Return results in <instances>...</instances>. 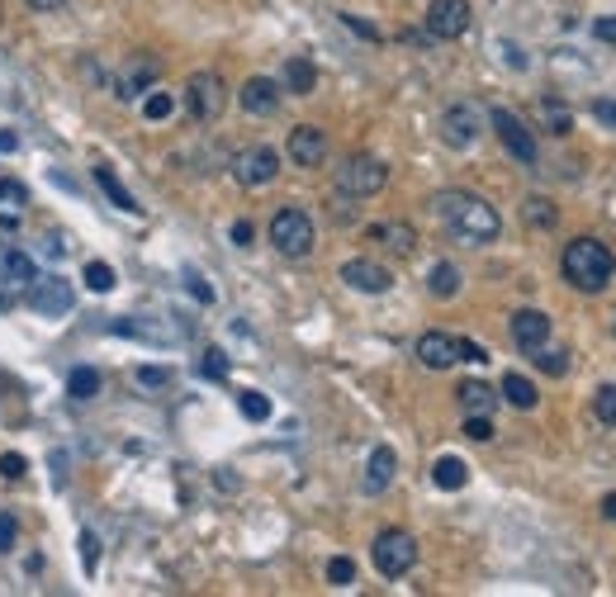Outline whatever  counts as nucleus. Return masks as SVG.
Masks as SVG:
<instances>
[{
  "label": "nucleus",
  "instance_id": "f257e3e1",
  "mask_svg": "<svg viewBox=\"0 0 616 597\" xmlns=\"http://www.w3.org/2000/svg\"><path fill=\"white\" fill-rule=\"evenodd\" d=\"M432 209L465 247H484V242H493V237L503 233L498 209H493L489 199L470 195V190H441V195L432 199Z\"/></svg>",
  "mask_w": 616,
  "mask_h": 597
},
{
  "label": "nucleus",
  "instance_id": "f03ea898",
  "mask_svg": "<svg viewBox=\"0 0 616 597\" xmlns=\"http://www.w3.org/2000/svg\"><path fill=\"white\" fill-rule=\"evenodd\" d=\"M560 271H564V280H569L574 290L602 294L607 285H612V275H616V256H612L607 242H598V237H574V242L564 247Z\"/></svg>",
  "mask_w": 616,
  "mask_h": 597
},
{
  "label": "nucleus",
  "instance_id": "7ed1b4c3",
  "mask_svg": "<svg viewBox=\"0 0 616 597\" xmlns=\"http://www.w3.org/2000/svg\"><path fill=\"white\" fill-rule=\"evenodd\" d=\"M370 560H375V569H380L384 579H403V574L417 564V541L408 536V531H399V526H389V531L375 536Z\"/></svg>",
  "mask_w": 616,
  "mask_h": 597
},
{
  "label": "nucleus",
  "instance_id": "20e7f679",
  "mask_svg": "<svg viewBox=\"0 0 616 597\" xmlns=\"http://www.w3.org/2000/svg\"><path fill=\"white\" fill-rule=\"evenodd\" d=\"M271 242L280 256H308L313 252V242H318V233H313V218L304 214V209H280V214L271 218Z\"/></svg>",
  "mask_w": 616,
  "mask_h": 597
},
{
  "label": "nucleus",
  "instance_id": "39448f33",
  "mask_svg": "<svg viewBox=\"0 0 616 597\" xmlns=\"http://www.w3.org/2000/svg\"><path fill=\"white\" fill-rule=\"evenodd\" d=\"M384 181H389V166H384L380 157H346V166L337 171V190L351 199L380 195Z\"/></svg>",
  "mask_w": 616,
  "mask_h": 597
},
{
  "label": "nucleus",
  "instance_id": "423d86ee",
  "mask_svg": "<svg viewBox=\"0 0 616 597\" xmlns=\"http://www.w3.org/2000/svg\"><path fill=\"white\" fill-rule=\"evenodd\" d=\"M185 105H190L195 124H214L223 114V105H228V91H223V81L214 72H195L185 81Z\"/></svg>",
  "mask_w": 616,
  "mask_h": 597
},
{
  "label": "nucleus",
  "instance_id": "0eeeda50",
  "mask_svg": "<svg viewBox=\"0 0 616 597\" xmlns=\"http://www.w3.org/2000/svg\"><path fill=\"white\" fill-rule=\"evenodd\" d=\"M489 124L498 128L503 147H508L517 162H522V166H536V138H531V128H526L517 114H508V109H489Z\"/></svg>",
  "mask_w": 616,
  "mask_h": 597
},
{
  "label": "nucleus",
  "instance_id": "6e6552de",
  "mask_svg": "<svg viewBox=\"0 0 616 597\" xmlns=\"http://www.w3.org/2000/svg\"><path fill=\"white\" fill-rule=\"evenodd\" d=\"M233 176H237V185H247V190L271 185L275 176H280V157H275L271 147H247V152H237Z\"/></svg>",
  "mask_w": 616,
  "mask_h": 597
},
{
  "label": "nucleus",
  "instance_id": "1a4fd4ad",
  "mask_svg": "<svg viewBox=\"0 0 616 597\" xmlns=\"http://www.w3.org/2000/svg\"><path fill=\"white\" fill-rule=\"evenodd\" d=\"M470 29V0H432L427 5V34L432 38H460Z\"/></svg>",
  "mask_w": 616,
  "mask_h": 597
},
{
  "label": "nucleus",
  "instance_id": "9d476101",
  "mask_svg": "<svg viewBox=\"0 0 616 597\" xmlns=\"http://www.w3.org/2000/svg\"><path fill=\"white\" fill-rule=\"evenodd\" d=\"M479 124H484L479 105H451L441 114V138L451 147H470L474 138H479Z\"/></svg>",
  "mask_w": 616,
  "mask_h": 597
},
{
  "label": "nucleus",
  "instance_id": "9b49d317",
  "mask_svg": "<svg viewBox=\"0 0 616 597\" xmlns=\"http://www.w3.org/2000/svg\"><path fill=\"white\" fill-rule=\"evenodd\" d=\"M417 361L427 370H451L460 361V337H451V332H422L417 337Z\"/></svg>",
  "mask_w": 616,
  "mask_h": 597
},
{
  "label": "nucleus",
  "instance_id": "f8f14e48",
  "mask_svg": "<svg viewBox=\"0 0 616 597\" xmlns=\"http://www.w3.org/2000/svg\"><path fill=\"white\" fill-rule=\"evenodd\" d=\"M157 76H162V62H157V57H152V53H133V57H128V67L119 72V100L143 95Z\"/></svg>",
  "mask_w": 616,
  "mask_h": 597
},
{
  "label": "nucleus",
  "instance_id": "ddd939ff",
  "mask_svg": "<svg viewBox=\"0 0 616 597\" xmlns=\"http://www.w3.org/2000/svg\"><path fill=\"white\" fill-rule=\"evenodd\" d=\"M342 280L351 285V290H361V294H384L389 285H394V275L384 271V266H375V261H346L342 266Z\"/></svg>",
  "mask_w": 616,
  "mask_h": 597
},
{
  "label": "nucleus",
  "instance_id": "4468645a",
  "mask_svg": "<svg viewBox=\"0 0 616 597\" xmlns=\"http://www.w3.org/2000/svg\"><path fill=\"white\" fill-rule=\"evenodd\" d=\"M512 342L522 346V351H536L541 342H550V318H545L541 308L512 313Z\"/></svg>",
  "mask_w": 616,
  "mask_h": 597
},
{
  "label": "nucleus",
  "instance_id": "2eb2a0df",
  "mask_svg": "<svg viewBox=\"0 0 616 597\" xmlns=\"http://www.w3.org/2000/svg\"><path fill=\"white\" fill-rule=\"evenodd\" d=\"M323 157H327L323 128H313V124L294 128V133H290V162L294 166H323Z\"/></svg>",
  "mask_w": 616,
  "mask_h": 597
},
{
  "label": "nucleus",
  "instance_id": "dca6fc26",
  "mask_svg": "<svg viewBox=\"0 0 616 597\" xmlns=\"http://www.w3.org/2000/svg\"><path fill=\"white\" fill-rule=\"evenodd\" d=\"M242 109H247V114H261V119L275 114V109H280V86H275L271 76H252V81L242 86Z\"/></svg>",
  "mask_w": 616,
  "mask_h": 597
},
{
  "label": "nucleus",
  "instance_id": "f3484780",
  "mask_svg": "<svg viewBox=\"0 0 616 597\" xmlns=\"http://www.w3.org/2000/svg\"><path fill=\"white\" fill-rule=\"evenodd\" d=\"M394 470H399V455L389 451V446H375L370 451V460H365V493H384L389 484H394Z\"/></svg>",
  "mask_w": 616,
  "mask_h": 597
},
{
  "label": "nucleus",
  "instance_id": "a211bd4d",
  "mask_svg": "<svg viewBox=\"0 0 616 597\" xmlns=\"http://www.w3.org/2000/svg\"><path fill=\"white\" fill-rule=\"evenodd\" d=\"M29 304L38 313H67L72 308V290H67V280H34L29 285Z\"/></svg>",
  "mask_w": 616,
  "mask_h": 597
},
{
  "label": "nucleus",
  "instance_id": "6ab92c4d",
  "mask_svg": "<svg viewBox=\"0 0 616 597\" xmlns=\"http://www.w3.org/2000/svg\"><path fill=\"white\" fill-rule=\"evenodd\" d=\"M432 484L436 489H446V493L465 489V484H470V465H465L460 455H441V460L432 465Z\"/></svg>",
  "mask_w": 616,
  "mask_h": 597
},
{
  "label": "nucleus",
  "instance_id": "aec40b11",
  "mask_svg": "<svg viewBox=\"0 0 616 597\" xmlns=\"http://www.w3.org/2000/svg\"><path fill=\"white\" fill-rule=\"evenodd\" d=\"M370 237H375V242H384L389 252H399V256H413L417 252V233L408 228V223H380V228H370Z\"/></svg>",
  "mask_w": 616,
  "mask_h": 597
},
{
  "label": "nucleus",
  "instance_id": "412c9836",
  "mask_svg": "<svg viewBox=\"0 0 616 597\" xmlns=\"http://www.w3.org/2000/svg\"><path fill=\"white\" fill-rule=\"evenodd\" d=\"M285 91H294V95L318 91V67H313L308 57H290V62H285Z\"/></svg>",
  "mask_w": 616,
  "mask_h": 597
},
{
  "label": "nucleus",
  "instance_id": "4be33fe9",
  "mask_svg": "<svg viewBox=\"0 0 616 597\" xmlns=\"http://www.w3.org/2000/svg\"><path fill=\"white\" fill-rule=\"evenodd\" d=\"M95 185H100V190L114 199V209H124V214H138V209H143V204H138V199L124 190V181L114 176V166H95Z\"/></svg>",
  "mask_w": 616,
  "mask_h": 597
},
{
  "label": "nucleus",
  "instance_id": "5701e85b",
  "mask_svg": "<svg viewBox=\"0 0 616 597\" xmlns=\"http://www.w3.org/2000/svg\"><path fill=\"white\" fill-rule=\"evenodd\" d=\"M455 398H460L465 413H493V403H498V394H493L484 380H465L460 389H455Z\"/></svg>",
  "mask_w": 616,
  "mask_h": 597
},
{
  "label": "nucleus",
  "instance_id": "b1692460",
  "mask_svg": "<svg viewBox=\"0 0 616 597\" xmlns=\"http://www.w3.org/2000/svg\"><path fill=\"white\" fill-rule=\"evenodd\" d=\"M503 398H508L512 408H522V413H531V408L541 403V394H536V384L526 380V375H508V380H503Z\"/></svg>",
  "mask_w": 616,
  "mask_h": 597
},
{
  "label": "nucleus",
  "instance_id": "393cba45",
  "mask_svg": "<svg viewBox=\"0 0 616 597\" xmlns=\"http://www.w3.org/2000/svg\"><path fill=\"white\" fill-rule=\"evenodd\" d=\"M427 290H432L436 299H455V294H460V271H455L451 261H436L432 275H427Z\"/></svg>",
  "mask_w": 616,
  "mask_h": 597
},
{
  "label": "nucleus",
  "instance_id": "a878e982",
  "mask_svg": "<svg viewBox=\"0 0 616 597\" xmlns=\"http://www.w3.org/2000/svg\"><path fill=\"white\" fill-rule=\"evenodd\" d=\"M67 394L72 398H95L100 394V375H95V365H76L72 375H67Z\"/></svg>",
  "mask_w": 616,
  "mask_h": 597
},
{
  "label": "nucleus",
  "instance_id": "bb28decb",
  "mask_svg": "<svg viewBox=\"0 0 616 597\" xmlns=\"http://www.w3.org/2000/svg\"><path fill=\"white\" fill-rule=\"evenodd\" d=\"M0 266H5V275H10L15 285H34V280H38V275H34V261H29L24 252H15V247L0 256Z\"/></svg>",
  "mask_w": 616,
  "mask_h": 597
},
{
  "label": "nucleus",
  "instance_id": "cd10ccee",
  "mask_svg": "<svg viewBox=\"0 0 616 597\" xmlns=\"http://www.w3.org/2000/svg\"><path fill=\"white\" fill-rule=\"evenodd\" d=\"M522 218L531 223V228H555V204H550V199H541V195H531L522 204Z\"/></svg>",
  "mask_w": 616,
  "mask_h": 597
},
{
  "label": "nucleus",
  "instance_id": "c85d7f7f",
  "mask_svg": "<svg viewBox=\"0 0 616 597\" xmlns=\"http://www.w3.org/2000/svg\"><path fill=\"white\" fill-rule=\"evenodd\" d=\"M531 361L541 365L545 375H564V370H569V351H560V346H536V351H531Z\"/></svg>",
  "mask_w": 616,
  "mask_h": 597
},
{
  "label": "nucleus",
  "instance_id": "c756f323",
  "mask_svg": "<svg viewBox=\"0 0 616 597\" xmlns=\"http://www.w3.org/2000/svg\"><path fill=\"white\" fill-rule=\"evenodd\" d=\"M114 285H119V280H114V266H109V261H86V290L109 294Z\"/></svg>",
  "mask_w": 616,
  "mask_h": 597
},
{
  "label": "nucleus",
  "instance_id": "7c9ffc66",
  "mask_svg": "<svg viewBox=\"0 0 616 597\" xmlns=\"http://www.w3.org/2000/svg\"><path fill=\"white\" fill-rule=\"evenodd\" d=\"M237 408H242V417H247V422H266V417H271V398L256 394V389H247V394L237 398Z\"/></svg>",
  "mask_w": 616,
  "mask_h": 597
},
{
  "label": "nucleus",
  "instance_id": "2f4dec72",
  "mask_svg": "<svg viewBox=\"0 0 616 597\" xmlns=\"http://www.w3.org/2000/svg\"><path fill=\"white\" fill-rule=\"evenodd\" d=\"M133 384H138V389H166V384H171V370H166V365H138V370H133Z\"/></svg>",
  "mask_w": 616,
  "mask_h": 597
},
{
  "label": "nucleus",
  "instance_id": "473e14b6",
  "mask_svg": "<svg viewBox=\"0 0 616 597\" xmlns=\"http://www.w3.org/2000/svg\"><path fill=\"white\" fill-rule=\"evenodd\" d=\"M327 583H332V588H351V583H356V564L346 560V555H337V560L327 564Z\"/></svg>",
  "mask_w": 616,
  "mask_h": 597
},
{
  "label": "nucleus",
  "instance_id": "72a5a7b5",
  "mask_svg": "<svg viewBox=\"0 0 616 597\" xmlns=\"http://www.w3.org/2000/svg\"><path fill=\"white\" fill-rule=\"evenodd\" d=\"M593 413L607 422V427H616V384H602L598 398H593Z\"/></svg>",
  "mask_w": 616,
  "mask_h": 597
},
{
  "label": "nucleus",
  "instance_id": "f704fd0d",
  "mask_svg": "<svg viewBox=\"0 0 616 597\" xmlns=\"http://www.w3.org/2000/svg\"><path fill=\"white\" fill-rule=\"evenodd\" d=\"M171 109H176V100H171L166 91H152V95L143 100V114L152 119V124H157V119H171Z\"/></svg>",
  "mask_w": 616,
  "mask_h": 597
},
{
  "label": "nucleus",
  "instance_id": "c9c22d12",
  "mask_svg": "<svg viewBox=\"0 0 616 597\" xmlns=\"http://www.w3.org/2000/svg\"><path fill=\"white\" fill-rule=\"evenodd\" d=\"M465 436H470V441H493V417L489 413H465Z\"/></svg>",
  "mask_w": 616,
  "mask_h": 597
},
{
  "label": "nucleus",
  "instance_id": "e433bc0d",
  "mask_svg": "<svg viewBox=\"0 0 616 597\" xmlns=\"http://www.w3.org/2000/svg\"><path fill=\"white\" fill-rule=\"evenodd\" d=\"M545 124H550V133H569V128H574V119H569V109H560L555 105V100H545Z\"/></svg>",
  "mask_w": 616,
  "mask_h": 597
},
{
  "label": "nucleus",
  "instance_id": "4c0bfd02",
  "mask_svg": "<svg viewBox=\"0 0 616 597\" xmlns=\"http://www.w3.org/2000/svg\"><path fill=\"white\" fill-rule=\"evenodd\" d=\"M19 541V522H15V512H0V555H10Z\"/></svg>",
  "mask_w": 616,
  "mask_h": 597
},
{
  "label": "nucleus",
  "instance_id": "58836bf2",
  "mask_svg": "<svg viewBox=\"0 0 616 597\" xmlns=\"http://www.w3.org/2000/svg\"><path fill=\"white\" fill-rule=\"evenodd\" d=\"M200 370L209 375V380H228V356H223V351H204Z\"/></svg>",
  "mask_w": 616,
  "mask_h": 597
},
{
  "label": "nucleus",
  "instance_id": "ea45409f",
  "mask_svg": "<svg viewBox=\"0 0 616 597\" xmlns=\"http://www.w3.org/2000/svg\"><path fill=\"white\" fill-rule=\"evenodd\" d=\"M81 564H86V574H95V564H100V541H95V531H81Z\"/></svg>",
  "mask_w": 616,
  "mask_h": 597
},
{
  "label": "nucleus",
  "instance_id": "a19ab883",
  "mask_svg": "<svg viewBox=\"0 0 616 597\" xmlns=\"http://www.w3.org/2000/svg\"><path fill=\"white\" fill-rule=\"evenodd\" d=\"M24 470H29L24 455H0V474H5V479H24Z\"/></svg>",
  "mask_w": 616,
  "mask_h": 597
},
{
  "label": "nucleus",
  "instance_id": "79ce46f5",
  "mask_svg": "<svg viewBox=\"0 0 616 597\" xmlns=\"http://www.w3.org/2000/svg\"><path fill=\"white\" fill-rule=\"evenodd\" d=\"M0 199H5V204H24V199H29V190H24L19 181H5V176H0Z\"/></svg>",
  "mask_w": 616,
  "mask_h": 597
},
{
  "label": "nucleus",
  "instance_id": "37998d69",
  "mask_svg": "<svg viewBox=\"0 0 616 597\" xmlns=\"http://www.w3.org/2000/svg\"><path fill=\"white\" fill-rule=\"evenodd\" d=\"M460 361L484 365V361H489V351H484V346H479V342H465V337H460Z\"/></svg>",
  "mask_w": 616,
  "mask_h": 597
},
{
  "label": "nucleus",
  "instance_id": "c03bdc74",
  "mask_svg": "<svg viewBox=\"0 0 616 597\" xmlns=\"http://www.w3.org/2000/svg\"><path fill=\"white\" fill-rule=\"evenodd\" d=\"M593 34H598L602 43H616V15H602L598 24H593Z\"/></svg>",
  "mask_w": 616,
  "mask_h": 597
},
{
  "label": "nucleus",
  "instance_id": "a18cd8bd",
  "mask_svg": "<svg viewBox=\"0 0 616 597\" xmlns=\"http://www.w3.org/2000/svg\"><path fill=\"white\" fill-rule=\"evenodd\" d=\"M593 114H598L602 124H612V128H616V100H593Z\"/></svg>",
  "mask_w": 616,
  "mask_h": 597
},
{
  "label": "nucleus",
  "instance_id": "49530a36",
  "mask_svg": "<svg viewBox=\"0 0 616 597\" xmlns=\"http://www.w3.org/2000/svg\"><path fill=\"white\" fill-rule=\"evenodd\" d=\"M233 242L237 247H252V223H247V218H237L233 223Z\"/></svg>",
  "mask_w": 616,
  "mask_h": 597
},
{
  "label": "nucleus",
  "instance_id": "de8ad7c7",
  "mask_svg": "<svg viewBox=\"0 0 616 597\" xmlns=\"http://www.w3.org/2000/svg\"><path fill=\"white\" fill-rule=\"evenodd\" d=\"M190 290H195V299H204V304H214V290L204 285L200 275H190Z\"/></svg>",
  "mask_w": 616,
  "mask_h": 597
},
{
  "label": "nucleus",
  "instance_id": "09e8293b",
  "mask_svg": "<svg viewBox=\"0 0 616 597\" xmlns=\"http://www.w3.org/2000/svg\"><path fill=\"white\" fill-rule=\"evenodd\" d=\"M19 147V133H10V128H0V152H15Z\"/></svg>",
  "mask_w": 616,
  "mask_h": 597
},
{
  "label": "nucleus",
  "instance_id": "8fccbe9b",
  "mask_svg": "<svg viewBox=\"0 0 616 597\" xmlns=\"http://www.w3.org/2000/svg\"><path fill=\"white\" fill-rule=\"evenodd\" d=\"M346 24H351V29H356V34H361V38H380V34H375V29H370V24H361V19H356V15H346Z\"/></svg>",
  "mask_w": 616,
  "mask_h": 597
},
{
  "label": "nucleus",
  "instance_id": "3c124183",
  "mask_svg": "<svg viewBox=\"0 0 616 597\" xmlns=\"http://www.w3.org/2000/svg\"><path fill=\"white\" fill-rule=\"evenodd\" d=\"M29 5H34V10H43V15H53V10H62V5H67V0H29Z\"/></svg>",
  "mask_w": 616,
  "mask_h": 597
},
{
  "label": "nucleus",
  "instance_id": "603ef678",
  "mask_svg": "<svg viewBox=\"0 0 616 597\" xmlns=\"http://www.w3.org/2000/svg\"><path fill=\"white\" fill-rule=\"evenodd\" d=\"M602 517H607V522H616V493H607V498H602Z\"/></svg>",
  "mask_w": 616,
  "mask_h": 597
}]
</instances>
